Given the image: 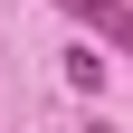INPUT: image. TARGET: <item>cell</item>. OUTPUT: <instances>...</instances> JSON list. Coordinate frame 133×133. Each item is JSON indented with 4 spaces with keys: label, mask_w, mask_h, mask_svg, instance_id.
<instances>
[{
    "label": "cell",
    "mask_w": 133,
    "mask_h": 133,
    "mask_svg": "<svg viewBox=\"0 0 133 133\" xmlns=\"http://www.w3.org/2000/svg\"><path fill=\"white\" fill-rule=\"evenodd\" d=\"M66 86H76V95H95V86H105V57H95V48H76V57H66Z\"/></svg>",
    "instance_id": "cell-1"
},
{
    "label": "cell",
    "mask_w": 133,
    "mask_h": 133,
    "mask_svg": "<svg viewBox=\"0 0 133 133\" xmlns=\"http://www.w3.org/2000/svg\"><path fill=\"white\" fill-rule=\"evenodd\" d=\"M86 133H114V124H86Z\"/></svg>",
    "instance_id": "cell-2"
}]
</instances>
